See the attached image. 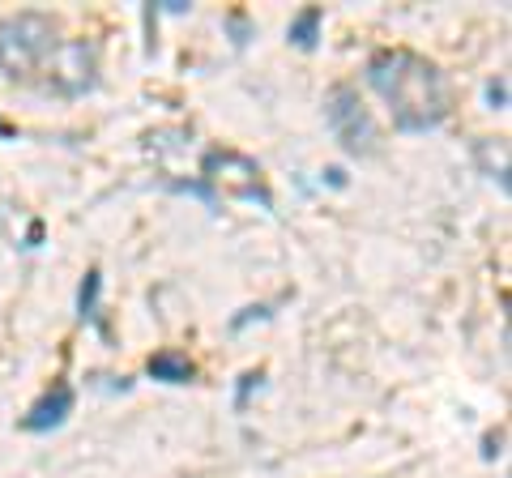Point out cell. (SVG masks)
<instances>
[{
  "instance_id": "1",
  "label": "cell",
  "mask_w": 512,
  "mask_h": 478,
  "mask_svg": "<svg viewBox=\"0 0 512 478\" xmlns=\"http://www.w3.org/2000/svg\"><path fill=\"white\" fill-rule=\"evenodd\" d=\"M367 86H372L393 111L402 133H427L448 116V86L444 73L427 56L406 47H384L367 60Z\"/></svg>"
},
{
  "instance_id": "2",
  "label": "cell",
  "mask_w": 512,
  "mask_h": 478,
  "mask_svg": "<svg viewBox=\"0 0 512 478\" xmlns=\"http://www.w3.org/2000/svg\"><path fill=\"white\" fill-rule=\"evenodd\" d=\"M56 69L69 82V94H82L94 86V47L90 43H60V26L43 13H18V18L0 22V69L9 77H30Z\"/></svg>"
},
{
  "instance_id": "3",
  "label": "cell",
  "mask_w": 512,
  "mask_h": 478,
  "mask_svg": "<svg viewBox=\"0 0 512 478\" xmlns=\"http://www.w3.org/2000/svg\"><path fill=\"white\" fill-rule=\"evenodd\" d=\"M325 120H329L333 137L342 141L346 154H355V158L376 154V124H372L367 107L359 103V94L350 90V86H333V90H329V99H325Z\"/></svg>"
},
{
  "instance_id": "4",
  "label": "cell",
  "mask_w": 512,
  "mask_h": 478,
  "mask_svg": "<svg viewBox=\"0 0 512 478\" xmlns=\"http://www.w3.org/2000/svg\"><path fill=\"white\" fill-rule=\"evenodd\" d=\"M201 171H205V180H210L214 188H222V193L256 201L261 210L274 205V197H269V188L261 180V167H256L252 158H244V154H235V150H210V154H205V163H201Z\"/></svg>"
},
{
  "instance_id": "5",
  "label": "cell",
  "mask_w": 512,
  "mask_h": 478,
  "mask_svg": "<svg viewBox=\"0 0 512 478\" xmlns=\"http://www.w3.org/2000/svg\"><path fill=\"white\" fill-rule=\"evenodd\" d=\"M69 410H73V389L56 385L43 402L30 406V414L22 419V432H52V427H60L64 419H69Z\"/></svg>"
},
{
  "instance_id": "6",
  "label": "cell",
  "mask_w": 512,
  "mask_h": 478,
  "mask_svg": "<svg viewBox=\"0 0 512 478\" xmlns=\"http://www.w3.org/2000/svg\"><path fill=\"white\" fill-rule=\"evenodd\" d=\"M150 376L154 380H167V385H188L192 376V363L184 359V355H175V350H163V355H154L150 359Z\"/></svg>"
},
{
  "instance_id": "7",
  "label": "cell",
  "mask_w": 512,
  "mask_h": 478,
  "mask_svg": "<svg viewBox=\"0 0 512 478\" xmlns=\"http://www.w3.org/2000/svg\"><path fill=\"white\" fill-rule=\"evenodd\" d=\"M320 18H325L320 9H303L299 18L291 22V39H295L299 47H316V26H320Z\"/></svg>"
},
{
  "instance_id": "8",
  "label": "cell",
  "mask_w": 512,
  "mask_h": 478,
  "mask_svg": "<svg viewBox=\"0 0 512 478\" xmlns=\"http://www.w3.org/2000/svg\"><path fill=\"white\" fill-rule=\"evenodd\" d=\"M94 308H99V269H90L86 282H82V316L99 325V312H94Z\"/></svg>"
}]
</instances>
